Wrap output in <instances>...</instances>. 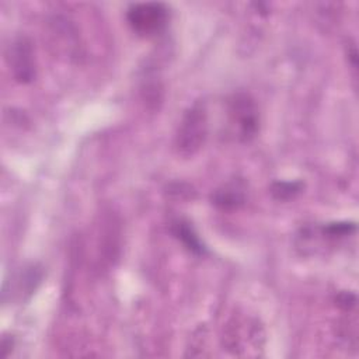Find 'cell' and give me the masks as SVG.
Wrapping results in <instances>:
<instances>
[{
  "label": "cell",
  "mask_w": 359,
  "mask_h": 359,
  "mask_svg": "<svg viewBox=\"0 0 359 359\" xmlns=\"http://www.w3.org/2000/svg\"><path fill=\"white\" fill-rule=\"evenodd\" d=\"M171 231H172L174 237H177L189 251H192L195 254L203 252L202 243H201L198 234L195 233V230L192 229V226L189 224V222L182 220V219L174 220L171 223Z\"/></svg>",
  "instance_id": "8992f818"
},
{
  "label": "cell",
  "mask_w": 359,
  "mask_h": 359,
  "mask_svg": "<svg viewBox=\"0 0 359 359\" xmlns=\"http://www.w3.org/2000/svg\"><path fill=\"white\" fill-rule=\"evenodd\" d=\"M126 20L136 34L154 35L167 25L168 8L163 3H136L128 8Z\"/></svg>",
  "instance_id": "3957f363"
},
{
  "label": "cell",
  "mask_w": 359,
  "mask_h": 359,
  "mask_svg": "<svg viewBox=\"0 0 359 359\" xmlns=\"http://www.w3.org/2000/svg\"><path fill=\"white\" fill-rule=\"evenodd\" d=\"M302 191L300 182H275L271 188L272 195L276 199H290Z\"/></svg>",
  "instance_id": "52a82bcc"
},
{
  "label": "cell",
  "mask_w": 359,
  "mask_h": 359,
  "mask_svg": "<svg viewBox=\"0 0 359 359\" xmlns=\"http://www.w3.org/2000/svg\"><path fill=\"white\" fill-rule=\"evenodd\" d=\"M34 48L27 36L15 38L7 48L6 59L13 77L22 84L31 83L36 76Z\"/></svg>",
  "instance_id": "277c9868"
},
{
  "label": "cell",
  "mask_w": 359,
  "mask_h": 359,
  "mask_svg": "<svg viewBox=\"0 0 359 359\" xmlns=\"http://www.w3.org/2000/svg\"><path fill=\"white\" fill-rule=\"evenodd\" d=\"M227 112L230 122L236 128L237 136L241 140L248 142L257 135L259 114L254 100L248 94H234L227 102Z\"/></svg>",
  "instance_id": "7a4b0ae2"
},
{
  "label": "cell",
  "mask_w": 359,
  "mask_h": 359,
  "mask_svg": "<svg viewBox=\"0 0 359 359\" xmlns=\"http://www.w3.org/2000/svg\"><path fill=\"white\" fill-rule=\"evenodd\" d=\"M245 188L240 181H233L223 185L213 195V203L222 209H234L244 203Z\"/></svg>",
  "instance_id": "5b68a950"
},
{
  "label": "cell",
  "mask_w": 359,
  "mask_h": 359,
  "mask_svg": "<svg viewBox=\"0 0 359 359\" xmlns=\"http://www.w3.org/2000/svg\"><path fill=\"white\" fill-rule=\"evenodd\" d=\"M208 136V112L203 102H194L182 115L174 144L177 153L182 157L194 156L203 146Z\"/></svg>",
  "instance_id": "6da1fadb"
},
{
  "label": "cell",
  "mask_w": 359,
  "mask_h": 359,
  "mask_svg": "<svg viewBox=\"0 0 359 359\" xmlns=\"http://www.w3.org/2000/svg\"><path fill=\"white\" fill-rule=\"evenodd\" d=\"M355 230V224L353 223H348V222H344V223H332L330 226H327L324 229V231L331 236V237H341V236H346L349 233H352Z\"/></svg>",
  "instance_id": "ba28073f"
}]
</instances>
